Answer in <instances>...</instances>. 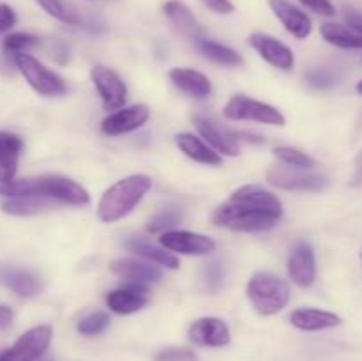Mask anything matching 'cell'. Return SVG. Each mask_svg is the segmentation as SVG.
<instances>
[{
	"mask_svg": "<svg viewBox=\"0 0 362 361\" xmlns=\"http://www.w3.org/2000/svg\"><path fill=\"white\" fill-rule=\"evenodd\" d=\"M13 310L6 304H0V331L2 329H7L11 324H13Z\"/></svg>",
	"mask_w": 362,
	"mask_h": 361,
	"instance_id": "cell-41",
	"label": "cell"
},
{
	"mask_svg": "<svg viewBox=\"0 0 362 361\" xmlns=\"http://www.w3.org/2000/svg\"><path fill=\"white\" fill-rule=\"evenodd\" d=\"M126 248L127 250L134 251V253H138L140 257L147 258V260L152 262V264L163 265V268H168V269L179 268V258H177L175 255H172L170 251L159 250V248L152 246V244L145 243V241L141 239L126 241Z\"/></svg>",
	"mask_w": 362,
	"mask_h": 361,
	"instance_id": "cell-27",
	"label": "cell"
},
{
	"mask_svg": "<svg viewBox=\"0 0 362 361\" xmlns=\"http://www.w3.org/2000/svg\"><path fill=\"white\" fill-rule=\"evenodd\" d=\"M350 184H352V186H361L362 184V151L356 158V170H354V176H352V180H350Z\"/></svg>",
	"mask_w": 362,
	"mask_h": 361,
	"instance_id": "cell-42",
	"label": "cell"
},
{
	"mask_svg": "<svg viewBox=\"0 0 362 361\" xmlns=\"http://www.w3.org/2000/svg\"><path fill=\"white\" fill-rule=\"evenodd\" d=\"M283 216L279 198L262 186H243L214 212V223L237 232H265Z\"/></svg>",
	"mask_w": 362,
	"mask_h": 361,
	"instance_id": "cell-1",
	"label": "cell"
},
{
	"mask_svg": "<svg viewBox=\"0 0 362 361\" xmlns=\"http://www.w3.org/2000/svg\"><path fill=\"white\" fill-rule=\"evenodd\" d=\"M163 11L168 16V20L175 25L177 30L182 32L184 35L194 39V41L205 38L204 28H202V25L198 23L194 14L191 13V9L184 2H180V0H168L163 6Z\"/></svg>",
	"mask_w": 362,
	"mask_h": 361,
	"instance_id": "cell-19",
	"label": "cell"
},
{
	"mask_svg": "<svg viewBox=\"0 0 362 361\" xmlns=\"http://www.w3.org/2000/svg\"><path fill=\"white\" fill-rule=\"evenodd\" d=\"M170 80L173 81L177 88L193 96V98H207L212 91L211 81L205 74L194 69H187V67H175V69L170 71Z\"/></svg>",
	"mask_w": 362,
	"mask_h": 361,
	"instance_id": "cell-22",
	"label": "cell"
},
{
	"mask_svg": "<svg viewBox=\"0 0 362 361\" xmlns=\"http://www.w3.org/2000/svg\"><path fill=\"white\" fill-rule=\"evenodd\" d=\"M177 145H179L180 151L187 156V158L194 159L198 163H204L209 166H218L221 165V156L214 151V149L209 147L207 144L197 138L191 133H180L175 137Z\"/></svg>",
	"mask_w": 362,
	"mask_h": 361,
	"instance_id": "cell-23",
	"label": "cell"
},
{
	"mask_svg": "<svg viewBox=\"0 0 362 361\" xmlns=\"http://www.w3.org/2000/svg\"><path fill=\"white\" fill-rule=\"evenodd\" d=\"M148 303V290L140 283H131L127 287L112 290L106 296V304L112 311L120 315H129L141 310Z\"/></svg>",
	"mask_w": 362,
	"mask_h": 361,
	"instance_id": "cell-14",
	"label": "cell"
},
{
	"mask_svg": "<svg viewBox=\"0 0 362 361\" xmlns=\"http://www.w3.org/2000/svg\"><path fill=\"white\" fill-rule=\"evenodd\" d=\"M21 147L23 142L20 137L0 131V183H9L14 179Z\"/></svg>",
	"mask_w": 362,
	"mask_h": 361,
	"instance_id": "cell-21",
	"label": "cell"
},
{
	"mask_svg": "<svg viewBox=\"0 0 362 361\" xmlns=\"http://www.w3.org/2000/svg\"><path fill=\"white\" fill-rule=\"evenodd\" d=\"M16 23V14H14L13 7L7 4H0V32L9 30Z\"/></svg>",
	"mask_w": 362,
	"mask_h": 361,
	"instance_id": "cell-39",
	"label": "cell"
},
{
	"mask_svg": "<svg viewBox=\"0 0 362 361\" xmlns=\"http://www.w3.org/2000/svg\"><path fill=\"white\" fill-rule=\"evenodd\" d=\"M212 13L218 14H232L235 11V6H233L230 0H202Z\"/></svg>",
	"mask_w": 362,
	"mask_h": 361,
	"instance_id": "cell-40",
	"label": "cell"
},
{
	"mask_svg": "<svg viewBox=\"0 0 362 361\" xmlns=\"http://www.w3.org/2000/svg\"><path fill=\"white\" fill-rule=\"evenodd\" d=\"M39 6L49 14V16L57 18V20L64 21V23L69 25H78L81 21L80 14L76 13L74 7H71L69 4H66L64 0H37Z\"/></svg>",
	"mask_w": 362,
	"mask_h": 361,
	"instance_id": "cell-29",
	"label": "cell"
},
{
	"mask_svg": "<svg viewBox=\"0 0 362 361\" xmlns=\"http://www.w3.org/2000/svg\"><path fill=\"white\" fill-rule=\"evenodd\" d=\"M343 16H345V23L349 25V28H352L354 32L362 35V13L352 7H345L343 11Z\"/></svg>",
	"mask_w": 362,
	"mask_h": 361,
	"instance_id": "cell-38",
	"label": "cell"
},
{
	"mask_svg": "<svg viewBox=\"0 0 362 361\" xmlns=\"http://www.w3.org/2000/svg\"><path fill=\"white\" fill-rule=\"evenodd\" d=\"M194 126L198 127L202 137L216 149V151L223 152L226 156H237L239 154V138L235 133H228L226 130H221L218 124L209 120L207 117L197 115L194 117Z\"/></svg>",
	"mask_w": 362,
	"mask_h": 361,
	"instance_id": "cell-18",
	"label": "cell"
},
{
	"mask_svg": "<svg viewBox=\"0 0 362 361\" xmlns=\"http://www.w3.org/2000/svg\"><path fill=\"white\" fill-rule=\"evenodd\" d=\"M292 324L300 331H322L341 324V319L332 311L317 310V308H300L290 317Z\"/></svg>",
	"mask_w": 362,
	"mask_h": 361,
	"instance_id": "cell-20",
	"label": "cell"
},
{
	"mask_svg": "<svg viewBox=\"0 0 362 361\" xmlns=\"http://www.w3.org/2000/svg\"><path fill=\"white\" fill-rule=\"evenodd\" d=\"M112 271L117 276L129 283H154L161 278V269L152 265V262H141L136 258H117L110 264Z\"/></svg>",
	"mask_w": 362,
	"mask_h": 361,
	"instance_id": "cell-17",
	"label": "cell"
},
{
	"mask_svg": "<svg viewBox=\"0 0 362 361\" xmlns=\"http://www.w3.org/2000/svg\"><path fill=\"white\" fill-rule=\"evenodd\" d=\"M180 212L177 211H165L161 212V214L154 216V218L148 222V232H166L168 229H172V227H175L177 223L180 222Z\"/></svg>",
	"mask_w": 362,
	"mask_h": 361,
	"instance_id": "cell-33",
	"label": "cell"
},
{
	"mask_svg": "<svg viewBox=\"0 0 362 361\" xmlns=\"http://www.w3.org/2000/svg\"><path fill=\"white\" fill-rule=\"evenodd\" d=\"M14 62L16 67L20 69V73L23 74L25 80L28 81L32 88H34L37 94L46 96V98H53V96H62L67 92L66 84H64L62 78L59 74H55L53 71H49L48 67L42 66L39 60H35L32 55L27 53H16L14 57Z\"/></svg>",
	"mask_w": 362,
	"mask_h": 361,
	"instance_id": "cell-4",
	"label": "cell"
},
{
	"mask_svg": "<svg viewBox=\"0 0 362 361\" xmlns=\"http://www.w3.org/2000/svg\"><path fill=\"white\" fill-rule=\"evenodd\" d=\"M357 92H359V94L362 96V80L359 81V84H357Z\"/></svg>",
	"mask_w": 362,
	"mask_h": 361,
	"instance_id": "cell-44",
	"label": "cell"
},
{
	"mask_svg": "<svg viewBox=\"0 0 362 361\" xmlns=\"http://www.w3.org/2000/svg\"><path fill=\"white\" fill-rule=\"evenodd\" d=\"M159 241L168 251L182 255H207L216 250V243L211 237L187 230H166Z\"/></svg>",
	"mask_w": 362,
	"mask_h": 361,
	"instance_id": "cell-10",
	"label": "cell"
},
{
	"mask_svg": "<svg viewBox=\"0 0 362 361\" xmlns=\"http://www.w3.org/2000/svg\"><path fill=\"white\" fill-rule=\"evenodd\" d=\"M39 42H41V39L35 38V35L18 32V34H11L4 39V50L11 53H20L23 50L32 48V46H37Z\"/></svg>",
	"mask_w": 362,
	"mask_h": 361,
	"instance_id": "cell-32",
	"label": "cell"
},
{
	"mask_svg": "<svg viewBox=\"0 0 362 361\" xmlns=\"http://www.w3.org/2000/svg\"><path fill=\"white\" fill-rule=\"evenodd\" d=\"M198 48L200 52L204 53L207 59H211L212 62L221 64V66H228V67H237L243 66V57L239 55L237 52H233L232 48L225 45H219L216 41H209V39H198Z\"/></svg>",
	"mask_w": 362,
	"mask_h": 361,
	"instance_id": "cell-28",
	"label": "cell"
},
{
	"mask_svg": "<svg viewBox=\"0 0 362 361\" xmlns=\"http://www.w3.org/2000/svg\"><path fill=\"white\" fill-rule=\"evenodd\" d=\"M225 117L232 120H257L269 126H285V115L274 106L246 96H235L225 106Z\"/></svg>",
	"mask_w": 362,
	"mask_h": 361,
	"instance_id": "cell-5",
	"label": "cell"
},
{
	"mask_svg": "<svg viewBox=\"0 0 362 361\" xmlns=\"http://www.w3.org/2000/svg\"><path fill=\"white\" fill-rule=\"evenodd\" d=\"M55 57H57V60H59L60 64L66 62V59H67V48L62 45V42H57V46H55Z\"/></svg>",
	"mask_w": 362,
	"mask_h": 361,
	"instance_id": "cell-43",
	"label": "cell"
},
{
	"mask_svg": "<svg viewBox=\"0 0 362 361\" xmlns=\"http://www.w3.org/2000/svg\"><path fill=\"white\" fill-rule=\"evenodd\" d=\"M148 117H151V112L145 105L127 106V108H122L106 117L101 124V130L108 137H119V134L131 133V131L141 127L147 122Z\"/></svg>",
	"mask_w": 362,
	"mask_h": 361,
	"instance_id": "cell-11",
	"label": "cell"
},
{
	"mask_svg": "<svg viewBox=\"0 0 362 361\" xmlns=\"http://www.w3.org/2000/svg\"><path fill=\"white\" fill-rule=\"evenodd\" d=\"M306 81L315 88H329L336 84V74L329 69H313L306 74Z\"/></svg>",
	"mask_w": 362,
	"mask_h": 361,
	"instance_id": "cell-34",
	"label": "cell"
},
{
	"mask_svg": "<svg viewBox=\"0 0 362 361\" xmlns=\"http://www.w3.org/2000/svg\"><path fill=\"white\" fill-rule=\"evenodd\" d=\"M247 297L260 315H274L290 301V287L279 276L260 271L247 282Z\"/></svg>",
	"mask_w": 362,
	"mask_h": 361,
	"instance_id": "cell-3",
	"label": "cell"
},
{
	"mask_svg": "<svg viewBox=\"0 0 362 361\" xmlns=\"http://www.w3.org/2000/svg\"><path fill=\"white\" fill-rule=\"evenodd\" d=\"M92 81L98 88L99 96L103 99L105 110H119L122 108L127 98V88L122 78L115 71L108 69L105 66H95L90 71Z\"/></svg>",
	"mask_w": 362,
	"mask_h": 361,
	"instance_id": "cell-9",
	"label": "cell"
},
{
	"mask_svg": "<svg viewBox=\"0 0 362 361\" xmlns=\"http://www.w3.org/2000/svg\"><path fill=\"white\" fill-rule=\"evenodd\" d=\"M52 342L49 326H35L16 340L11 349L0 353V361H35L45 354Z\"/></svg>",
	"mask_w": 362,
	"mask_h": 361,
	"instance_id": "cell-7",
	"label": "cell"
},
{
	"mask_svg": "<svg viewBox=\"0 0 362 361\" xmlns=\"http://www.w3.org/2000/svg\"><path fill=\"white\" fill-rule=\"evenodd\" d=\"M306 7H310L315 13L322 14V16H334L336 9L332 6L331 0H300Z\"/></svg>",
	"mask_w": 362,
	"mask_h": 361,
	"instance_id": "cell-37",
	"label": "cell"
},
{
	"mask_svg": "<svg viewBox=\"0 0 362 361\" xmlns=\"http://www.w3.org/2000/svg\"><path fill=\"white\" fill-rule=\"evenodd\" d=\"M288 276L296 285L311 287L317 278V260L313 248L308 243H297L288 258Z\"/></svg>",
	"mask_w": 362,
	"mask_h": 361,
	"instance_id": "cell-12",
	"label": "cell"
},
{
	"mask_svg": "<svg viewBox=\"0 0 362 361\" xmlns=\"http://www.w3.org/2000/svg\"><path fill=\"white\" fill-rule=\"evenodd\" d=\"M250 42L260 53L262 59H265L269 64L278 67V69L288 71L296 64V57H293L292 50L286 45H283L281 41H278L276 38H272V35L257 32V34L251 35Z\"/></svg>",
	"mask_w": 362,
	"mask_h": 361,
	"instance_id": "cell-13",
	"label": "cell"
},
{
	"mask_svg": "<svg viewBox=\"0 0 362 361\" xmlns=\"http://www.w3.org/2000/svg\"><path fill=\"white\" fill-rule=\"evenodd\" d=\"M272 13L285 25L286 30L297 39H306L311 34V20L304 11L290 4L288 0H269Z\"/></svg>",
	"mask_w": 362,
	"mask_h": 361,
	"instance_id": "cell-16",
	"label": "cell"
},
{
	"mask_svg": "<svg viewBox=\"0 0 362 361\" xmlns=\"http://www.w3.org/2000/svg\"><path fill=\"white\" fill-rule=\"evenodd\" d=\"M322 38L331 45L345 50H359L362 48V35L354 32L352 28L339 23H324L320 27Z\"/></svg>",
	"mask_w": 362,
	"mask_h": 361,
	"instance_id": "cell-26",
	"label": "cell"
},
{
	"mask_svg": "<svg viewBox=\"0 0 362 361\" xmlns=\"http://www.w3.org/2000/svg\"><path fill=\"white\" fill-rule=\"evenodd\" d=\"M189 338L198 345L223 347L230 343V329L221 319L204 317L191 324Z\"/></svg>",
	"mask_w": 362,
	"mask_h": 361,
	"instance_id": "cell-15",
	"label": "cell"
},
{
	"mask_svg": "<svg viewBox=\"0 0 362 361\" xmlns=\"http://www.w3.org/2000/svg\"><path fill=\"white\" fill-rule=\"evenodd\" d=\"M361 260H362V251H361Z\"/></svg>",
	"mask_w": 362,
	"mask_h": 361,
	"instance_id": "cell-46",
	"label": "cell"
},
{
	"mask_svg": "<svg viewBox=\"0 0 362 361\" xmlns=\"http://www.w3.org/2000/svg\"><path fill=\"white\" fill-rule=\"evenodd\" d=\"M269 184L288 191H322L329 186L327 177L320 173H308L292 166H271L267 172Z\"/></svg>",
	"mask_w": 362,
	"mask_h": 361,
	"instance_id": "cell-6",
	"label": "cell"
},
{
	"mask_svg": "<svg viewBox=\"0 0 362 361\" xmlns=\"http://www.w3.org/2000/svg\"><path fill=\"white\" fill-rule=\"evenodd\" d=\"M274 154L279 161H283L285 165L292 166V168L308 170V168H313V166L317 165V161H315L311 156L304 154V152L297 151V149H293V147H278L274 151Z\"/></svg>",
	"mask_w": 362,
	"mask_h": 361,
	"instance_id": "cell-30",
	"label": "cell"
},
{
	"mask_svg": "<svg viewBox=\"0 0 362 361\" xmlns=\"http://www.w3.org/2000/svg\"><path fill=\"white\" fill-rule=\"evenodd\" d=\"M59 202L45 195H25V197L7 198L2 204V211L13 216H30L52 209Z\"/></svg>",
	"mask_w": 362,
	"mask_h": 361,
	"instance_id": "cell-24",
	"label": "cell"
},
{
	"mask_svg": "<svg viewBox=\"0 0 362 361\" xmlns=\"http://www.w3.org/2000/svg\"><path fill=\"white\" fill-rule=\"evenodd\" d=\"M110 324V317L105 311H94V314L87 315L78 322V331L83 336H95L101 335Z\"/></svg>",
	"mask_w": 362,
	"mask_h": 361,
	"instance_id": "cell-31",
	"label": "cell"
},
{
	"mask_svg": "<svg viewBox=\"0 0 362 361\" xmlns=\"http://www.w3.org/2000/svg\"><path fill=\"white\" fill-rule=\"evenodd\" d=\"M152 186V179L144 173L129 176L119 180L105 191L98 204V216L101 222L113 223L129 214L141 202Z\"/></svg>",
	"mask_w": 362,
	"mask_h": 361,
	"instance_id": "cell-2",
	"label": "cell"
},
{
	"mask_svg": "<svg viewBox=\"0 0 362 361\" xmlns=\"http://www.w3.org/2000/svg\"><path fill=\"white\" fill-rule=\"evenodd\" d=\"M0 283L23 297H32L41 290L37 276L21 269H0Z\"/></svg>",
	"mask_w": 362,
	"mask_h": 361,
	"instance_id": "cell-25",
	"label": "cell"
},
{
	"mask_svg": "<svg viewBox=\"0 0 362 361\" xmlns=\"http://www.w3.org/2000/svg\"><path fill=\"white\" fill-rule=\"evenodd\" d=\"M223 276H225V271H223V265L219 262H211L207 269H205V278H207L209 289H219V285L223 283Z\"/></svg>",
	"mask_w": 362,
	"mask_h": 361,
	"instance_id": "cell-36",
	"label": "cell"
},
{
	"mask_svg": "<svg viewBox=\"0 0 362 361\" xmlns=\"http://www.w3.org/2000/svg\"><path fill=\"white\" fill-rule=\"evenodd\" d=\"M154 360L156 361H198L197 356H194V353H191V350L187 349H175V347L161 350L159 354H156Z\"/></svg>",
	"mask_w": 362,
	"mask_h": 361,
	"instance_id": "cell-35",
	"label": "cell"
},
{
	"mask_svg": "<svg viewBox=\"0 0 362 361\" xmlns=\"http://www.w3.org/2000/svg\"><path fill=\"white\" fill-rule=\"evenodd\" d=\"M35 361H49V360H35Z\"/></svg>",
	"mask_w": 362,
	"mask_h": 361,
	"instance_id": "cell-45",
	"label": "cell"
},
{
	"mask_svg": "<svg viewBox=\"0 0 362 361\" xmlns=\"http://www.w3.org/2000/svg\"><path fill=\"white\" fill-rule=\"evenodd\" d=\"M35 195H45L57 202L69 205H87L90 202V195L74 180L66 177H37L35 179Z\"/></svg>",
	"mask_w": 362,
	"mask_h": 361,
	"instance_id": "cell-8",
	"label": "cell"
}]
</instances>
